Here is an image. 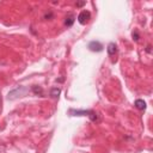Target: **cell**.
<instances>
[{
  "label": "cell",
  "mask_w": 153,
  "mask_h": 153,
  "mask_svg": "<svg viewBox=\"0 0 153 153\" xmlns=\"http://www.w3.org/2000/svg\"><path fill=\"white\" fill-rule=\"evenodd\" d=\"M68 115L69 116H88L90 120L92 122H97L98 121V115L96 114V111L93 110H76V109H69L68 110Z\"/></svg>",
  "instance_id": "1"
},
{
  "label": "cell",
  "mask_w": 153,
  "mask_h": 153,
  "mask_svg": "<svg viewBox=\"0 0 153 153\" xmlns=\"http://www.w3.org/2000/svg\"><path fill=\"white\" fill-rule=\"evenodd\" d=\"M27 91H29V88H26V87H24V86H18L17 88H14V90H12V91L8 92L7 99H8V100H13V99H16V98H18V97H23V96L26 94Z\"/></svg>",
  "instance_id": "2"
},
{
  "label": "cell",
  "mask_w": 153,
  "mask_h": 153,
  "mask_svg": "<svg viewBox=\"0 0 153 153\" xmlns=\"http://www.w3.org/2000/svg\"><path fill=\"white\" fill-rule=\"evenodd\" d=\"M90 18H91V13H90V11L84 10V11H81V12L79 13V16H78V22H79L81 25H85V24L88 22Z\"/></svg>",
  "instance_id": "3"
},
{
  "label": "cell",
  "mask_w": 153,
  "mask_h": 153,
  "mask_svg": "<svg viewBox=\"0 0 153 153\" xmlns=\"http://www.w3.org/2000/svg\"><path fill=\"white\" fill-rule=\"evenodd\" d=\"M87 48L91 50V51H102L103 50V44L100 43V42H98V41H92V42H90L88 43V45H87Z\"/></svg>",
  "instance_id": "4"
},
{
  "label": "cell",
  "mask_w": 153,
  "mask_h": 153,
  "mask_svg": "<svg viewBox=\"0 0 153 153\" xmlns=\"http://www.w3.org/2000/svg\"><path fill=\"white\" fill-rule=\"evenodd\" d=\"M106 51H108V54H109L110 56L115 55V54L117 53V45H116V43H114V42L109 43V44H108V48H106Z\"/></svg>",
  "instance_id": "5"
},
{
  "label": "cell",
  "mask_w": 153,
  "mask_h": 153,
  "mask_svg": "<svg viewBox=\"0 0 153 153\" xmlns=\"http://www.w3.org/2000/svg\"><path fill=\"white\" fill-rule=\"evenodd\" d=\"M134 105H135V108L139 109V110H145V109H146V102H145L143 99H136V100L134 102Z\"/></svg>",
  "instance_id": "6"
},
{
  "label": "cell",
  "mask_w": 153,
  "mask_h": 153,
  "mask_svg": "<svg viewBox=\"0 0 153 153\" xmlns=\"http://www.w3.org/2000/svg\"><path fill=\"white\" fill-rule=\"evenodd\" d=\"M60 93H61V88H60V87H53V88L50 90V92H49V94H50L53 98H59Z\"/></svg>",
  "instance_id": "7"
},
{
  "label": "cell",
  "mask_w": 153,
  "mask_h": 153,
  "mask_svg": "<svg viewBox=\"0 0 153 153\" xmlns=\"http://www.w3.org/2000/svg\"><path fill=\"white\" fill-rule=\"evenodd\" d=\"M74 20H75V17H74L73 14H69L68 17H66L65 25H66V26H72V25H73V23H74Z\"/></svg>",
  "instance_id": "8"
},
{
  "label": "cell",
  "mask_w": 153,
  "mask_h": 153,
  "mask_svg": "<svg viewBox=\"0 0 153 153\" xmlns=\"http://www.w3.org/2000/svg\"><path fill=\"white\" fill-rule=\"evenodd\" d=\"M32 92L35 93V94H39V96H43V90H42V87H39V86H32Z\"/></svg>",
  "instance_id": "9"
},
{
  "label": "cell",
  "mask_w": 153,
  "mask_h": 153,
  "mask_svg": "<svg viewBox=\"0 0 153 153\" xmlns=\"http://www.w3.org/2000/svg\"><path fill=\"white\" fill-rule=\"evenodd\" d=\"M131 36H133V38H134L135 41H139V38H140V36H139V33H137V31H136V30H135V31H133Z\"/></svg>",
  "instance_id": "10"
},
{
  "label": "cell",
  "mask_w": 153,
  "mask_h": 153,
  "mask_svg": "<svg viewBox=\"0 0 153 153\" xmlns=\"http://www.w3.org/2000/svg\"><path fill=\"white\" fill-rule=\"evenodd\" d=\"M85 4H86L85 1H82V2H76V6H78V7H81V6H84Z\"/></svg>",
  "instance_id": "11"
}]
</instances>
